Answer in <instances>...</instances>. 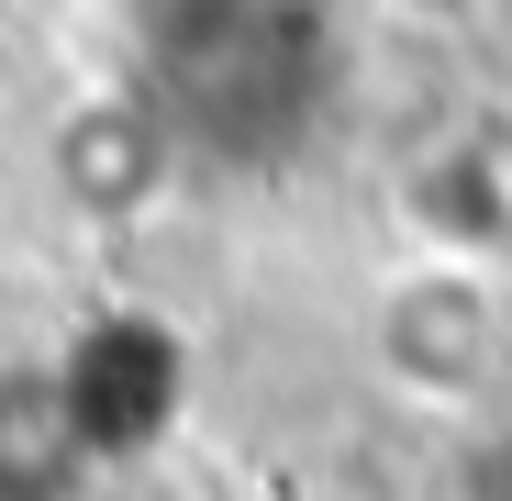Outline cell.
<instances>
[{
  "label": "cell",
  "instance_id": "1",
  "mask_svg": "<svg viewBox=\"0 0 512 501\" xmlns=\"http://www.w3.org/2000/svg\"><path fill=\"white\" fill-rule=\"evenodd\" d=\"M501 357V312H490V268L468 257H435V268H412L379 290V368L423 401H479Z\"/></svg>",
  "mask_w": 512,
  "mask_h": 501
},
{
  "label": "cell",
  "instance_id": "2",
  "mask_svg": "<svg viewBox=\"0 0 512 501\" xmlns=\"http://www.w3.org/2000/svg\"><path fill=\"white\" fill-rule=\"evenodd\" d=\"M435 179H468V201H423L435 212V245L468 257V268H501L512 257V123H479L468 145H446Z\"/></svg>",
  "mask_w": 512,
  "mask_h": 501
}]
</instances>
